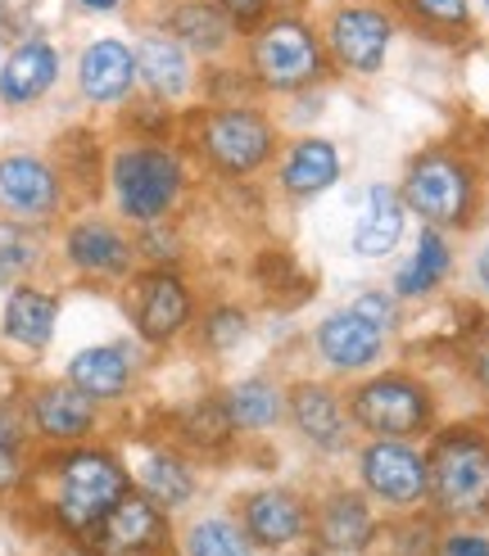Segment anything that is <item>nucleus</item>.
I'll list each match as a JSON object with an SVG mask.
<instances>
[{
  "instance_id": "nucleus-38",
  "label": "nucleus",
  "mask_w": 489,
  "mask_h": 556,
  "mask_svg": "<svg viewBox=\"0 0 489 556\" xmlns=\"http://www.w3.org/2000/svg\"><path fill=\"white\" fill-rule=\"evenodd\" d=\"M217 5H223V10L236 18L240 33H250V27H259V23L272 14V5H277V0H217Z\"/></svg>"
},
{
  "instance_id": "nucleus-41",
  "label": "nucleus",
  "mask_w": 489,
  "mask_h": 556,
  "mask_svg": "<svg viewBox=\"0 0 489 556\" xmlns=\"http://www.w3.org/2000/svg\"><path fill=\"white\" fill-rule=\"evenodd\" d=\"M10 27H14V10H10V0H0V54L10 50Z\"/></svg>"
},
{
  "instance_id": "nucleus-29",
  "label": "nucleus",
  "mask_w": 489,
  "mask_h": 556,
  "mask_svg": "<svg viewBox=\"0 0 489 556\" xmlns=\"http://www.w3.org/2000/svg\"><path fill=\"white\" fill-rule=\"evenodd\" d=\"M136 480H141V493L154 497L163 511L186 507L196 497V476H190V466L177 453H150L141 470H136Z\"/></svg>"
},
{
  "instance_id": "nucleus-24",
  "label": "nucleus",
  "mask_w": 489,
  "mask_h": 556,
  "mask_svg": "<svg viewBox=\"0 0 489 556\" xmlns=\"http://www.w3.org/2000/svg\"><path fill=\"white\" fill-rule=\"evenodd\" d=\"M340 181V150L326 136H299L281 159V190L294 200H313V194L331 190Z\"/></svg>"
},
{
  "instance_id": "nucleus-8",
  "label": "nucleus",
  "mask_w": 489,
  "mask_h": 556,
  "mask_svg": "<svg viewBox=\"0 0 489 556\" xmlns=\"http://www.w3.org/2000/svg\"><path fill=\"white\" fill-rule=\"evenodd\" d=\"M322 41L331 64L353 73V77H376L386 68V54L394 46V18L380 5H363V0H349L336 5L331 18L322 27Z\"/></svg>"
},
{
  "instance_id": "nucleus-30",
  "label": "nucleus",
  "mask_w": 489,
  "mask_h": 556,
  "mask_svg": "<svg viewBox=\"0 0 489 556\" xmlns=\"http://www.w3.org/2000/svg\"><path fill=\"white\" fill-rule=\"evenodd\" d=\"M27 412L14 399H0V493H14L27 480Z\"/></svg>"
},
{
  "instance_id": "nucleus-6",
  "label": "nucleus",
  "mask_w": 489,
  "mask_h": 556,
  "mask_svg": "<svg viewBox=\"0 0 489 556\" xmlns=\"http://www.w3.org/2000/svg\"><path fill=\"white\" fill-rule=\"evenodd\" d=\"M399 200L426 227H467L476 213V173L449 150H426L408 163Z\"/></svg>"
},
{
  "instance_id": "nucleus-20",
  "label": "nucleus",
  "mask_w": 489,
  "mask_h": 556,
  "mask_svg": "<svg viewBox=\"0 0 489 556\" xmlns=\"http://www.w3.org/2000/svg\"><path fill=\"white\" fill-rule=\"evenodd\" d=\"M244 534L250 543L267 547V552H281L290 543H299L309 534V507L304 497L290 493V489H259L244 497Z\"/></svg>"
},
{
  "instance_id": "nucleus-22",
  "label": "nucleus",
  "mask_w": 489,
  "mask_h": 556,
  "mask_svg": "<svg viewBox=\"0 0 489 556\" xmlns=\"http://www.w3.org/2000/svg\"><path fill=\"white\" fill-rule=\"evenodd\" d=\"M136 376V357L127 344H91V349H77L64 367V380L77 384L87 399L96 403H118Z\"/></svg>"
},
{
  "instance_id": "nucleus-27",
  "label": "nucleus",
  "mask_w": 489,
  "mask_h": 556,
  "mask_svg": "<svg viewBox=\"0 0 489 556\" xmlns=\"http://www.w3.org/2000/svg\"><path fill=\"white\" fill-rule=\"evenodd\" d=\"M453 267V254H449V240L440 227H426L417 236V249H413V258H408L399 271H394V294L399 299H422L430 294L435 286L449 276Z\"/></svg>"
},
{
  "instance_id": "nucleus-37",
  "label": "nucleus",
  "mask_w": 489,
  "mask_h": 556,
  "mask_svg": "<svg viewBox=\"0 0 489 556\" xmlns=\"http://www.w3.org/2000/svg\"><path fill=\"white\" fill-rule=\"evenodd\" d=\"M349 308L359 313V317H367L372 326H380L386 336L399 326V294H386V290H363L359 299L349 303Z\"/></svg>"
},
{
  "instance_id": "nucleus-23",
  "label": "nucleus",
  "mask_w": 489,
  "mask_h": 556,
  "mask_svg": "<svg viewBox=\"0 0 489 556\" xmlns=\"http://www.w3.org/2000/svg\"><path fill=\"white\" fill-rule=\"evenodd\" d=\"M54 326H60V294L18 281L10 290V299H5V313H0V330H5V340L27 349V353H41L54 340Z\"/></svg>"
},
{
  "instance_id": "nucleus-7",
  "label": "nucleus",
  "mask_w": 489,
  "mask_h": 556,
  "mask_svg": "<svg viewBox=\"0 0 489 556\" xmlns=\"http://www.w3.org/2000/svg\"><path fill=\"white\" fill-rule=\"evenodd\" d=\"M353 426L367 430L372 439H413L426 434L435 421V399L430 389L403 371L372 376L349 394Z\"/></svg>"
},
{
  "instance_id": "nucleus-1",
  "label": "nucleus",
  "mask_w": 489,
  "mask_h": 556,
  "mask_svg": "<svg viewBox=\"0 0 489 556\" xmlns=\"http://www.w3.org/2000/svg\"><path fill=\"white\" fill-rule=\"evenodd\" d=\"M54 493H50V516L64 534H96L100 520L118 507V497L131 489L127 466L109 448H87L73 443L50 462Z\"/></svg>"
},
{
  "instance_id": "nucleus-26",
  "label": "nucleus",
  "mask_w": 489,
  "mask_h": 556,
  "mask_svg": "<svg viewBox=\"0 0 489 556\" xmlns=\"http://www.w3.org/2000/svg\"><path fill=\"white\" fill-rule=\"evenodd\" d=\"M403 200L394 186H372L367 200H363V217L359 227H353V254L359 258H386L394 254V244L403 236Z\"/></svg>"
},
{
  "instance_id": "nucleus-36",
  "label": "nucleus",
  "mask_w": 489,
  "mask_h": 556,
  "mask_svg": "<svg viewBox=\"0 0 489 556\" xmlns=\"http://www.w3.org/2000/svg\"><path fill=\"white\" fill-rule=\"evenodd\" d=\"M390 539H394L390 556H435V552H440V539H435V525H430V520H422V516L403 520Z\"/></svg>"
},
{
  "instance_id": "nucleus-9",
  "label": "nucleus",
  "mask_w": 489,
  "mask_h": 556,
  "mask_svg": "<svg viewBox=\"0 0 489 556\" xmlns=\"http://www.w3.org/2000/svg\"><path fill=\"white\" fill-rule=\"evenodd\" d=\"M64 208V177L54 163L27 150L0 154V222L46 227Z\"/></svg>"
},
{
  "instance_id": "nucleus-12",
  "label": "nucleus",
  "mask_w": 489,
  "mask_h": 556,
  "mask_svg": "<svg viewBox=\"0 0 489 556\" xmlns=\"http://www.w3.org/2000/svg\"><path fill=\"white\" fill-rule=\"evenodd\" d=\"M27 426H33L37 439L46 443H60V448H73V443H82L96 421H100V403L87 399L77 384L68 380H46L37 384L33 394H27Z\"/></svg>"
},
{
  "instance_id": "nucleus-15",
  "label": "nucleus",
  "mask_w": 489,
  "mask_h": 556,
  "mask_svg": "<svg viewBox=\"0 0 489 556\" xmlns=\"http://www.w3.org/2000/svg\"><path fill=\"white\" fill-rule=\"evenodd\" d=\"M64 258L91 281H123L136 263V240H127L109 217H77L64 231Z\"/></svg>"
},
{
  "instance_id": "nucleus-45",
  "label": "nucleus",
  "mask_w": 489,
  "mask_h": 556,
  "mask_svg": "<svg viewBox=\"0 0 489 556\" xmlns=\"http://www.w3.org/2000/svg\"><path fill=\"white\" fill-rule=\"evenodd\" d=\"M485 10H489V0H485Z\"/></svg>"
},
{
  "instance_id": "nucleus-21",
  "label": "nucleus",
  "mask_w": 489,
  "mask_h": 556,
  "mask_svg": "<svg viewBox=\"0 0 489 556\" xmlns=\"http://www.w3.org/2000/svg\"><path fill=\"white\" fill-rule=\"evenodd\" d=\"M317 353H322V363L336 371H367L380 363V353H386V330L372 326L353 308H340L317 326Z\"/></svg>"
},
{
  "instance_id": "nucleus-3",
  "label": "nucleus",
  "mask_w": 489,
  "mask_h": 556,
  "mask_svg": "<svg viewBox=\"0 0 489 556\" xmlns=\"http://www.w3.org/2000/svg\"><path fill=\"white\" fill-rule=\"evenodd\" d=\"M109 190L127 222L150 227V222H168L186 190L181 154L168 141H131L109 159Z\"/></svg>"
},
{
  "instance_id": "nucleus-11",
  "label": "nucleus",
  "mask_w": 489,
  "mask_h": 556,
  "mask_svg": "<svg viewBox=\"0 0 489 556\" xmlns=\"http://www.w3.org/2000/svg\"><path fill=\"white\" fill-rule=\"evenodd\" d=\"M359 476L363 489L390 507H417L430 489L426 453H417L408 439H372L359 457Z\"/></svg>"
},
{
  "instance_id": "nucleus-33",
  "label": "nucleus",
  "mask_w": 489,
  "mask_h": 556,
  "mask_svg": "<svg viewBox=\"0 0 489 556\" xmlns=\"http://www.w3.org/2000/svg\"><path fill=\"white\" fill-rule=\"evenodd\" d=\"M41 263V244L33 236V227H18V222H0V286H18L27 271Z\"/></svg>"
},
{
  "instance_id": "nucleus-19",
  "label": "nucleus",
  "mask_w": 489,
  "mask_h": 556,
  "mask_svg": "<svg viewBox=\"0 0 489 556\" xmlns=\"http://www.w3.org/2000/svg\"><path fill=\"white\" fill-rule=\"evenodd\" d=\"M286 407H290V421L294 430L304 434V443H313L317 453H344L349 448V426L353 416L344 407V399L336 394L331 384H317V380H299L290 394H286Z\"/></svg>"
},
{
  "instance_id": "nucleus-40",
  "label": "nucleus",
  "mask_w": 489,
  "mask_h": 556,
  "mask_svg": "<svg viewBox=\"0 0 489 556\" xmlns=\"http://www.w3.org/2000/svg\"><path fill=\"white\" fill-rule=\"evenodd\" d=\"M73 5H77L82 14H118L127 0H73Z\"/></svg>"
},
{
  "instance_id": "nucleus-10",
  "label": "nucleus",
  "mask_w": 489,
  "mask_h": 556,
  "mask_svg": "<svg viewBox=\"0 0 489 556\" xmlns=\"http://www.w3.org/2000/svg\"><path fill=\"white\" fill-rule=\"evenodd\" d=\"M127 313H131L136 336H141L146 344H173L181 330L190 326L196 299H190L186 281L173 267H150L141 276H131Z\"/></svg>"
},
{
  "instance_id": "nucleus-44",
  "label": "nucleus",
  "mask_w": 489,
  "mask_h": 556,
  "mask_svg": "<svg viewBox=\"0 0 489 556\" xmlns=\"http://www.w3.org/2000/svg\"><path fill=\"white\" fill-rule=\"evenodd\" d=\"M60 556H100V552H96V547H64Z\"/></svg>"
},
{
  "instance_id": "nucleus-28",
  "label": "nucleus",
  "mask_w": 489,
  "mask_h": 556,
  "mask_svg": "<svg viewBox=\"0 0 489 556\" xmlns=\"http://www.w3.org/2000/svg\"><path fill=\"white\" fill-rule=\"evenodd\" d=\"M223 403H227V416H231L236 430H272L286 416V394L263 376L231 384L223 394Z\"/></svg>"
},
{
  "instance_id": "nucleus-34",
  "label": "nucleus",
  "mask_w": 489,
  "mask_h": 556,
  "mask_svg": "<svg viewBox=\"0 0 489 556\" xmlns=\"http://www.w3.org/2000/svg\"><path fill=\"white\" fill-rule=\"evenodd\" d=\"M403 5L435 33H457V27L472 23V0H403Z\"/></svg>"
},
{
  "instance_id": "nucleus-17",
  "label": "nucleus",
  "mask_w": 489,
  "mask_h": 556,
  "mask_svg": "<svg viewBox=\"0 0 489 556\" xmlns=\"http://www.w3.org/2000/svg\"><path fill=\"white\" fill-rule=\"evenodd\" d=\"M159 27L177 37L190 54H200V60H223L240 41L236 18L217 0H168L159 14Z\"/></svg>"
},
{
  "instance_id": "nucleus-32",
  "label": "nucleus",
  "mask_w": 489,
  "mask_h": 556,
  "mask_svg": "<svg viewBox=\"0 0 489 556\" xmlns=\"http://www.w3.org/2000/svg\"><path fill=\"white\" fill-rule=\"evenodd\" d=\"M181 434L196 443V448H223V443L236 434L223 394H209V399L190 403V407L181 412Z\"/></svg>"
},
{
  "instance_id": "nucleus-31",
  "label": "nucleus",
  "mask_w": 489,
  "mask_h": 556,
  "mask_svg": "<svg viewBox=\"0 0 489 556\" xmlns=\"http://www.w3.org/2000/svg\"><path fill=\"white\" fill-rule=\"evenodd\" d=\"M186 556H250L254 543L250 534L240 530L236 520H223V516H204L186 530Z\"/></svg>"
},
{
  "instance_id": "nucleus-14",
  "label": "nucleus",
  "mask_w": 489,
  "mask_h": 556,
  "mask_svg": "<svg viewBox=\"0 0 489 556\" xmlns=\"http://www.w3.org/2000/svg\"><path fill=\"white\" fill-rule=\"evenodd\" d=\"M64 73V54L50 37H23L0 54V104L27 109L54 91Z\"/></svg>"
},
{
  "instance_id": "nucleus-42",
  "label": "nucleus",
  "mask_w": 489,
  "mask_h": 556,
  "mask_svg": "<svg viewBox=\"0 0 489 556\" xmlns=\"http://www.w3.org/2000/svg\"><path fill=\"white\" fill-rule=\"evenodd\" d=\"M472 371H476L480 389H485V394H489V349H480V353H476V363H472Z\"/></svg>"
},
{
  "instance_id": "nucleus-39",
  "label": "nucleus",
  "mask_w": 489,
  "mask_h": 556,
  "mask_svg": "<svg viewBox=\"0 0 489 556\" xmlns=\"http://www.w3.org/2000/svg\"><path fill=\"white\" fill-rule=\"evenodd\" d=\"M444 556H489V539L485 534H449Z\"/></svg>"
},
{
  "instance_id": "nucleus-5",
  "label": "nucleus",
  "mask_w": 489,
  "mask_h": 556,
  "mask_svg": "<svg viewBox=\"0 0 489 556\" xmlns=\"http://www.w3.org/2000/svg\"><path fill=\"white\" fill-rule=\"evenodd\" d=\"M196 150L223 177H254L277 154V127L254 104H213L196 118Z\"/></svg>"
},
{
  "instance_id": "nucleus-35",
  "label": "nucleus",
  "mask_w": 489,
  "mask_h": 556,
  "mask_svg": "<svg viewBox=\"0 0 489 556\" xmlns=\"http://www.w3.org/2000/svg\"><path fill=\"white\" fill-rule=\"evenodd\" d=\"M244 336H250V317H244L240 308H213V313L204 317V344H209L213 353L236 349Z\"/></svg>"
},
{
  "instance_id": "nucleus-18",
  "label": "nucleus",
  "mask_w": 489,
  "mask_h": 556,
  "mask_svg": "<svg viewBox=\"0 0 489 556\" xmlns=\"http://www.w3.org/2000/svg\"><path fill=\"white\" fill-rule=\"evenodd\" d=\"M136 81L163 104H177L190 96V87H196V54H190L177 37H168L163 27H146L141 37H136Z\"/></svg>"
},
{
  "instance_id": "nucleus-2",
  "label": "nucleus",
  "mask_w": 489,
  "mask_h": 556,
  "mask_svg": "<svg viewBox=\"0 0 489 556\" xmlns=\"http://www.w3.org/2000/svg\"><path fill=\"white\" fill-rule=\"evenodd\" d=\"M326 64H331L326 41L304 14H267L250 27V77L263 91H309L326 77Z\"/></svg>"
},
{
  "instance_id": "nucleus-43",
  "label": "nucleus",
  "mask_w": 489,
  "mask_h": 556,
  "mask_svg": "<svg viewBox=\"0 0 489 556\" xmlns=\"http://www.w3.org/2000/svg\"><path fill=\"white\" fill-rule=\"evenodd\" d=\"M476 281H480V290L489 294V249H485V254L476 258Z\"/></svg>"
},
{
  "instance_id": "nucleus-13",
  "label": "nucleus",
  "mask_w": 489,
  "mask_h": 556,
  "mask_svg": "<svg viewBox=\"0 0 489 556\" xmlns=\"http://www.w3.org/2000/svg\"><path fill=\"white\" fill-rule=\"evenodd\" d=\"M168 547V511L146 493H123L118 507L100 520L96 552L100 556H159Z\"/></svg>"
},
{
  "instance_id": "nucleus-25",
  "label": "nucleus",
  "mask_w": 489,
  "mask_h": 556,
  "mask_svg": "<svg viewBox=\"0 0 489 556\" xmlns=\"http://www.w3.org/2000/svg\"><path fill=\"white\" fill-rule=\"evenodd\" d=\"M317 539L326 552H363L376 539V516L363 493H331L317 511Z\"/></svg>"
},
{
  "instance_id": "nucleus-16",
  "label": "nucleus",
  "mask_w": 489,
  "mask_h": 556,
  "mask_svg": "<svg viewBox=\"0 0 489 556\" xmlns=\"http://www.w3.org/2000/svg\"><path fill=\"white\" fill-rule=\"evenodd\" d=\"M77 96L87 104H123L141 81H136V50L123 37H96L77 54Z\"/></svg>"
},
{
  "instance_id": "nucleus-4",
  "label": "nucleus",
  "mask_w": 489,
  "mask_h": 556,
  "mask_svg": "<svg viewBox=\"0 0 489 556\" xmlns=\"http://www.w3.org/2000/svg\"><path fill=\"white\" fill-rule=\"evenodd\" d=\"M426 497L440 516L485 520L489 516V439L472 426H453L435 434L426 453Z\"/></svg>"
}]
</instances>
